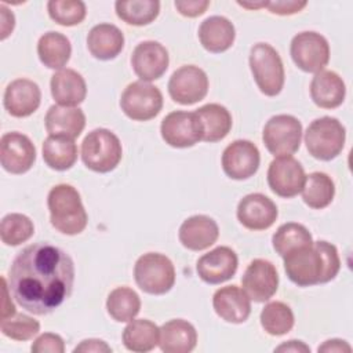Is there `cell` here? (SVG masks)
Instances as JSON below:
<instances>
[{"instance_id":"d6986e66","label":"cell","mask_w":353,"mask_h":353,"mask_svg":"<svg viewBox=\"0 0 353 353\" xmlns=\"http://www.w3.org/2000/svg\"><path fill=\"white\" fill-rule=\"evenodd\" d=\"M277 215L276 204L262 193H250L237 205V219L250 230L269 229L276 222Z\"/></svg>"},{"instance_id":"6da1fadb","label":"cell","mask_w":353,"mask_h":353,"mask_svg":"<svg viewBox=\"0 0 353 353\" xmlns=\"http://www.w3.org/2000/svg\"><path fill=\"white\" fill-rule=\"evenodd\" d=\"M73 283V259L48 243H34L19 251L7 279L18 305L37 316L57 310L70 296Z\"/></svg>"},{"instance_id":"52a82bcc","label":"cell","mask_w":353,"mask_h":353,"mask_svg":"<svg viewBox=\"0 0 353 353\" xmlns=\"http://www.w3.org/2000/svg\"><path fill=\"white\" fill-rule=\"evenodd\" d=\"M134 279L143 292L163 295L175 284V268L168 256L160 252H148L137 259Z\"/></svg>"},{"instance_id":"bcb514c9","label":"cell","mask_w":353,"mask_h":353,"mask_svg":"<svg viewBox=\"0 0 353 353\" xmlns=\"http://www.w3.org/2000/svg\"><path fill=\"white\" fill-rule=\"evenodd\" d=\"M319 352H336V353H343V352H352V346L346 342V341H342V339H328L325 341L321 346H319L317 349Z\"/></svg>"},{"instance_id":"30bf717a","label":"cell","mask_w":353,"mask_h":353,"mask_svg":"<svg viewBox=\"0 0 353 353\" xmlns=\"http://www.w3.org/2000/svg\"><path fill=\"white\" fill-rule=\"evenodd\" d=\"M290 54L294 63L306 73L321 72L330 61V44L317 32H301L291 40Z\"/></svg>"},{"instance_id":"e575fe53","label":"cell","mask_w":353,"mask_h":353,"mask_svg":"<svg viewBox=\"0 0 353 353\" xmlns=\"http://www.w3.org/2000/svg\"><path fill=\"white\" fill-rule=\"evenodd\" d=\"M117 17L128 25L143 26L153 22L160 12L157 0H130L114 3Z\"/></svg>"},{"instance_id":"7dc6e473","label":"cell","mask_w":353,"mask_h":353,"mask_svg":"<svg viewBox=\"0 0 353 353\" xmlns=\"http://www.w3.org/2000/svg\"><path fill=\"white\" fill-rule=\"evenodd\" d=\"M0 10H1V21H3L1 22V40H4L12 32L14 25H15V18H14V14L8 8H6L4 4H1Z\"/></svg>"},{"instance_id":"4fadbf2b","label":"cell","mask_w":353,"mask_h":353,"mask_svg":"<svg viewBox=\"0 0 353 353\" xmlns=\"http://www.w3.org/2000/svg\"><path fill=\"white\" fill-rule=\"evenodd\" d=\"M305 178L303 167L292 156L276 157L268 168V183L270 190L284 199L301 193Z\"/></svg>"},{"instance_id":"484cf974","label":"cell","mask_w":353,"mask_h":353,"mask_svg":"<svg viewBox=\"0 0 353 353\" xmlns=\"http://www.w3.org/2000/svg\"><path fill=\"white\" fill-rule=\"evenodd\" d=\"M197 34L201 46L207 51L219 54L233 46L236 30L234 25L228 18L212 15L201 22Z\"/></svg>"},{"instance_id":"9a60e30c","label":"cell","mask_w":353,"mask_h":353,"mask_svg":"<svg viewBox=\"0 0 353 353\" xmlns=\"http://www.w3.org/2000/svg\"><path fill=\"white\" fill-rule=\"evenodd\" d=\"M36 160V148L29 137L12 131L1 137L0 163L10 174H23L32 168Z\"/></svg>"},{"instance_id":"2e32d148","label":"cell","mask_w":353,"mask_h":353,"mask_svg":"<svg viewBox=\"0 0 353 353\" xmlns=\"http://www.w3.org/2000/svg\"><path fill=\"white\" fill-rule=\"evenodd\" d=\"M241 285L251 301H269L279 287V274L274 265L261 258L251 261L241 277Z\"/></svg>"},{"instance_id":"ffe728a7","label":"cell","mask_w":353,"mask_h":353,"mask_svg":"<svg viewBox=\"0 0 353 353\" xmlns=\"http://www.w3.org/2000/svg\"><path fill=\"white\" fill-rule=\"evenodd\" d=\"M41 101L40 87L29 79L12 80L4 91V108L14 117H28L37 110Z\"/></svg>"},{"instance_id":"cb8c5ba5","label":"cell","mask_w":353,"mask_h":353,"mask_svg":"<svg viewBox=\"0 0 353 353\" xmlns=\"http://www.w3.org/2000/svg\"><path fill=\"white\" fill-rule=\"evenodd\" d=\"M44 124L48 135L74 139L85 127V114L79 108L52 105L46 113Z\"/></svg>"},{"instance_id":"1f68e13d","label":"cell","mask_w":353,"mask_h":353,"mask_svg":"<svg viewBox=\"0 0 353 353\" xmlns=\"http://www.w3.org/2000/svg\"><path fill=\"white\" fill-rule=\"evenodd\" d=\"M44 163L55 171L72 168L77 160V146L74 139L66 137L48 135L43 142Z\"/></svg>"},{"instance_id":"8fae6325","label":"cell","mask_w":353,"mask_h":353,"mask_svg":"<svg viewBox=\"0 0 353 353\" xmlns=\"http://www.w3.org/2000/svg\"><path fill=\"white\" fill-rule=\"evenodd\" d=\"M207 92V73L194 65L178 68L168 80V94L174 102L181 105H193L204 99Z\"/></svg>"},{"instance_id":"8992f818","label":"cell","mask_w":353,"mask_h":353,"mask_svg":"<svg viewBox=\"0 0 353 353\" xmlns=\"http://www.w3.org/2000/svg\"><path fill=\"white\" fill-rule=\"evenodd\" d=\"M345 139V127L338 119L330 116L313 120L305 132V143L309 154L321 161L335 159L342 152Z\"/></svg>"},{"instance_id":"ba28073f","label":"cell","mask_w":353,"mask_h":353,"mask_svg":"<svg viewBox=\"0 0 353 353\" xmlns=\"http://www.w3.org/2000/svg\"><path fill=\"white\" fill-rule=\"evenodd\" d=\"M262 139L274 157L291 156L301 146L302 124L291 114H276L266 121Z\"/></svg>"},{"instance_id":"7a4b0ae2","label":"cell","mask_w":353,"mask_h":353,"mask_svg":"<svg viewBox=\"0 0 353 353\" xmlns=\"http://www.w3.org/2000/svg\"><path fill=\"white\" fill-rule=\"evenodd\" d=\"M283 258L288 279L299 287L328 283L341 269L336 247L324 240L296 248Z\"/></svg>"},{"instance_id":"7bdbcfd3","label":"cell","mask_w":353,"mask_h":353,"mask_svg":"<svg viewBox=\"0 0 353 353\" xmlns=\"http://www.w3.org/2000/svg\"><path fill=\"white\" fill-rule=\"evenodd\" d=\"M306 1H296V0H276V1H268L266 8L272 14L277 15H292L299 12L302 8L306 7Z\"/></svg>"},{"instance_id":"4316f807","label":"cell","mask_w":353,"mask_h":353,"mask_svg":"<svg viewBox=\"0 0 353 353\" xmlns=\"http://www.w3.org/2000/svg\"><path fill=\"white\" fill-rule=\"evenodd\" d=\"M346 87L342 77L332 70H321L314 74L310 83V97L323 109H334L342 105Z\"/></svg>"},{"instance_id":"c3c4849f","label":"cell","mask_w":353,"mask_h":353,"mask_svg":"<svg viewBox=\"0 0 353 353\" xmlns=\"http://www.w3.org/2000/svg\"><path fill=\"white\" fill-rule=\"evenodd\" d=\"M274 352H310V347L302 341H288L274 349Z\"/></svg>"},{"instance_id":"f35d334b","label":"cell","mask_w":353,"mask_h":353,"mask_svg":"<svg viewBox=\"0 0 353 353\" xmlns=\"http://www.w3.org/2000/svg\"><path fill=\"white\" fill-rule=\"evenodd\" d=\"M48 15L62 26H74L83 22L87 10L81 0H50L47 3Z\"/></svg>"},{"instance_id":"4dcf8cb0","label":"cell","mask_w":353,"mask_h":353,"mask_svg":"<svg viewBox=\"0 0 353 353\" xmlns=\"http://www.w3.org/2000/svg\"><path fill=\"white\" fill-rule=\"evenodd\" d=\"M159 341L160 328L146 319H132L123 331V343L131 352H150L159 345Z\"/></svg>"},{"instance_id":"9c48e42d","label":"cell","mask_w":353,"mask_h":353,"mask_svg":"<svg viewBox=\"0 0 353 353\" xmlns=\"http://www.w3.org/2000/svg\"><path fill=\"white\" fill-rule=\"evenodd\" d=\"M120 108L131 120L148 121L160 113L163 94L150 83L134 81L124 88L120 98Z\"/></svg>"},{"instance_id":"b9f144b4","label":"cell","mask_w":353,"mask_h":353,"mask_svg":"<svg viewBox=\"0 0 353 353\" xmlns=\"http://www.w3.org/2000/svg\"><path fill=\"white\" fill-rule=\"evenodd\" d=\"M174 6L181 15L188 18H196L207 11V8L210 7V1L208 0H188V1L178 0L174 3Z\"/></svg>"},{"instance_id":"f6af8a7d","label":"cell","mask_w":353,"mask_h":353,"mask_svg":"<svg viewBox=\"0 0 353 353\" xmlns=\"http://www.w3.org/2000/svg\"><path fill=\"white\" fill-rule=\"evenodd\" d=\"M1 283H3V306H1V320H6V319H10L12 316H15V305L12 303L8 292H10V288H8V284H7V279L6 277H1Z\"/></svg>"},{"instance_id":"f1b7e54d","label":"cell","mask_w":353,"mask_h":353,"mask_svg":"<svg viewBox=\"0 0 353 353\" xmlns=\"http://www.w3.org/2000/svg\"><path fill=\"white\" fill-rule=\"evenodd\" d=\"M203 130L204 142H218L223 139L232 128L229 110L219 103H207L194 110Z\"/></svg>"},{"instance_id":"44dd1931","label":"cell","mask_w":353,"mask_h":353,"mask_svg":"<svg viewBox=\"0 0 353 353\" xmlns=\"http://www.w3.org/2000/svg\"><path fill=\"white\" fill-rule=\"evenodd\" d=\"M212 306L222 320L233 324L244 323L251 313V299L237 285H226L216 290L212 296Z\"/></svg>"},{"instance_id":"83f0119b","label":"cell","mask_w":353,"mask_h":353,"mask_svg":"<svg viewBox=\"0 0 353 353\" xmlns=\"http://www.w3.org/2000/svg\"><path fill=\"white\" fill-rule=\"evenodd\" d=\"M196 343V328L183 319L170 320L160 327L159 346L164 353H189Z\"/></svg>"},{"instance_id":"3957f363","label":"cell","mask_w":353,"mask_h":353,"mask_svg":"<svg viewBox=\"0 0 353 353\" xmlns=\"http://www.w3.org/2000/svg\"><path fill=\"white\" fill-rule=\"evenodd\" d=\"M50 222L61 233L74 236L81 233L88 222L80 193L68 183L55 185L47 197Z\"/></svg>"},{"instance_id":"ac0fdd59","label":"cell","mask_w":353,"mask_h":353,"mask_svg":"<svg viewBox=\"0 0 353 353\" xmlns=\"http://www.w3.org/2000/svg\"><path fill=\"white\" fill-rule=\"evenodd\" d=\"M239 259L236 252L226 245L214 248L199 258L196 270L207 284H221L232 279L237 270Z\"/></svg>"},{"instance_id":"836d02e7","label":"cell","mask_w":353,"mask_h":353,"mask_svg":"<svg viewBox=\"0 0 353 353\" xmlns=\"http://www.w3.org/2000/svg\"><path fill=\"white\" fill-rule=\"evenodd\" d=\"M106 310L119 323L131 321L141 310L139 295L130 287H117L108 295Z\"/></svg>"},{"instance_id":"5bb4252c","label":"cell","mask_w":353,"mask_h":353,"mask_svg":"<svg viewBox=\"0 0 353 353\" xmlns=\"http://www.w3.org/2000/svg\"><path fill=\"white\" fill-rule=\"evenodd\" d=\"M261 154L255 143L237 139L229 143L222 153L223 172L236 181L251 178L259 168Z\"/></svg>"},{"instance_id":"d6a6232c","label":"cell","mask_w":353,"mask_h":353,"mask_svg":"<svg viewBox=\"0 0 353 353\" xmlns=\"http://www.w3.org/2000/svg\"><path fill=\"white\" fill-rule=\"evenodd\" d=\"M302 199L313 210H321L331 204L335 196V185L324 172H312L306 175L302 188Z\"/></svg>"},{"instance_id":"d590c367","label":"cell","mask_w":353,"mask_h":353,"mask_svg":"<svg viewBox=\"0 0 353 353\" xmlns=\"http://www.w3.org/2000/svg\"><path fill=\"white\" fill-rule=\"evenodd\" d=\"M272 243L274 251L280 256H284L296 248L310 245L313 243V239L310 232L303 225L296 222H288L279 226L272 237Z\"/></svg>"},{"instance_id":"e0dca14e","label":"cell","mask_w":353,"mask_h":353,"mask_svg":"<svg viewBox=\"0 0 353 353\" xmlns=\"http://www.w3.org/2000/svg\"><path fill=\"white\" fill-rule=\"evenodd\" d=\"M170 63L168 51L163 44L154 40L139 43L131 55V66L141 81H153L160 79Z\"/></svg>"},{"instance_id":"74e56055","label":"cell","mask_w":353,"mask_h":353,"mask_svg":"<svg viewBox=\"0 0 353 353\" xmlns=\"http://www.w3.org/2000/svg\"><path fill=\"white\" fill-rule=\"evenodd\" d=\"M34 233V225L29 216L18 212L6 215L1 219L0 236L6 245H19L28 241Z\"/></svg>"},{"instance_id":"5b68a950","label":"cell","mask_w":353,"mask_h":353,"mask_svg":"<svg viewBox=\"0 0 353 353\" xmlns=\"http://www.w3.org/2000/svg\"><path fill=\"white\" fill-rule=\"evenodd\" d=\"M250 69L259 91L276 97L284 85V66L279 52L268 43H256L250 51Z\"/></svg>"},{"instance_id":"7c38bea8","label":"cell","mask_w":353,"mask_h":353,"mask_svg":"<svg viewBox=\"0 0 353 353\" xmlns=\"http://www.w3.org/2000/svg\"><path fill=\"white\" fill-rule=\"evenodd\" d=\"M161 138L172 148H190L203 139V130L194 112L168 113L160 125Z\"/></svg>"},{"instance_id":"d4e9b609","label":"cell","mask_w":353,"mask_h":353,"mask_svg":"<svg viewBox=\"0 0 353 353\" xmlns=\"http://www.w3.org/2000/svg\"><path fill=\"white\" fill-rule=\"evenodd\" d=\"M87 47L94 58L109 61L121 52L124 34L113 23H98L88 32Z\"/></svg>"},{"instance_id":"60d3db41","label":"cell","mask_w":353,"mask_h":353,"mask_svg":"<svg viewBox=\"0 0 353 353\" xmlns=\"http://www.w3.org/2000/svg\"><path fill=\"white\" fill-rule=\"evenodd\" d=\"M30 350L33 353H63L65 342L58 334L44 332L33 341Z\"/></svg>"},{"instance_id":"277c9868","label":"cell","mask_w":353,"mask_h":353,"mask_svg":"<svg viewBox=\"0 0 353 353\" xmlns=\"http://www.w3.org/2000/svg\"><path fill=\"white\" fill-rule=\"evenodd\" d=\"M121 156V142L110 130L95 128L83 139L81 160L91 171L110 172L119 165Z\"/></svg>"},{"instance_id":"7402d4cb","label":"cell","mask_w":353,"mask_h":353,"mask_svg":"<svg viewBox=\"0 0 353 353\" xmlns=\"http://www.w3.org/2000/svg\"><path fill=\"white\" fill-rule=\"evenodd\" d=\"M219 236L216 222L207 215H193L185 219L179 228L181 244L190 251H201L211 247Z\"/></svg>"},{"instance_id":"ab89813d","label":"cell","mask_w":353,"mask_h":353,"mask_svg":"<svg viewBox=\"0 0 353 353\" xmlns=\"http://www.w3.org/2000/svg\"><path fill=\"white\" fill-rule=\"evenodd\" d=\"M0 330L3 335L14 341H29L40 331V323L30 316L17 314L1 320Z\"/></svg>"},{"instance_id":"f546056e","label":"cell","mask_w":353,"mask_h":353,"mask_svg":"<svg viewBox=\"0 0 353 353\" xmlns=\"http://www.w3.org/2000/svg\"><path fill=\"white\" fill-rule=\"evenodd\" d=\"M37 54L44 66L61 70L70 59L72 46L65 34L59 32H47L39 39Z\"/></svg>"},{"instance_id":"ee69618b","label":"cell","mask_w":353,"mask_h":353,"mask_svg":"<svg viewBox=\"0 0 353 353\" xmlns=\"http://www.w3.org/2000/svg\"><path fill=\"white\" fill-rule=\"evenodd\" d=\"M74 353L84 352V353H102V352H112V347L102 339H84L81 341L74 349Z\"/></svg>"},{"instance_id":"8d00e7d4","label":"cell","mask_w":353,"mask_h":353,"mask_svg":"<svg viewBox=\"0 0 353 353\" xmlns=\"http://www.w3.org/2000/svg\"><path fill=\"white\" fill-rule=\"evenodd\" d=\"M262 328L273 336H280L291 331L294 327V313L284 302H269L261 312Z\"/></svg>"},{"instance_id":"603a6c76","label":"cell","mask_w":353,"mask_h":353,"mask_svg":"<svg viewBox=\"0 0 353 353\" xmlns=\"http://www.w3.org/2000/svg\"><path fill=\"white\" fill-rule=\"evenodd\" d=\"M51 95L59 106L76 108L87 95V84L74 69H61L51 76Z\"/></svg>"},{"instance_id":"681fc988","label":"cell","mask_w":353,"mask_h":353,"mask_svg":"<svg viewBox=\"0 0 353 353\" xmlns=\"http://www.w3.org/2000/svg\"><path fill=\"white\" fill-rule=\"evenodd\" d=\"M239 6L241 7H245V8H250V10H256V8H262V7H266L268 1H258V3H248V1H237Z\"/></svg>"}]
</instances>
